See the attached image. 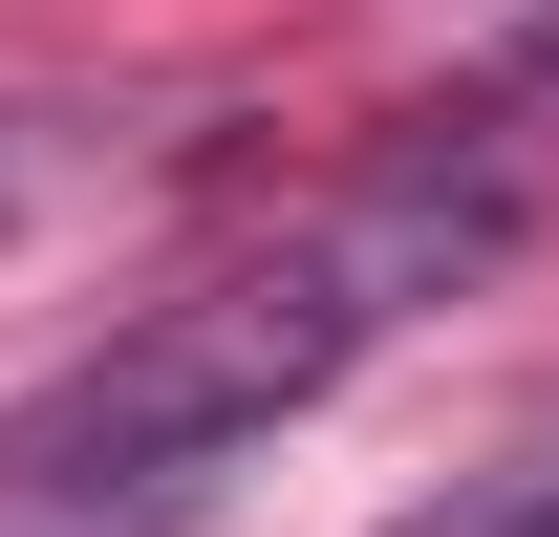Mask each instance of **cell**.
<instances>
[{"label": "cell", "instance_id": "1", "mask_svg": "<svg viewBox=\"0 0 559 537\" xmlns=\"http://www.w3.org/2000/svg\"><path fill=\"white\" fill-rule=\"evenodd\" d=\"M495 237H516V151H409V172H366V194L301 215L280 259L194 279V301H151L130 344H86L66 387L0 430V494L108 516V537H173L215 473L259 452V430H301V408L345 387L409 301H452Z\"/></svg>", "mask_w": 559, "mask_h": 537}, {"label": "cell", "instance_id": "2", "mask_svg": "<svg viewBox=\"0 0 559 537\" xmlns=\"http://www.w3.org/2000/svg\"><path fill=\"white\" fill-rule=\"evenodd\" d=\"M409 537H559V452H516L495 494H452V516H409Z\"/></svg>", "mask_w": 559, "mask_h": 537}, {"label": "cell", "instance_id": "3", "mask_svg": "<svg viewBox=\"0 0 559 537\" xmlns=\"http://www.w3.org/2000/svg\"><path fill=\"white\" fill-rule=\"evenodd\" d=\"M516 86H559V0H538V22H516Z\"/></svg>", "mask_w": 559, "mask_h": 537}]
</instances>
